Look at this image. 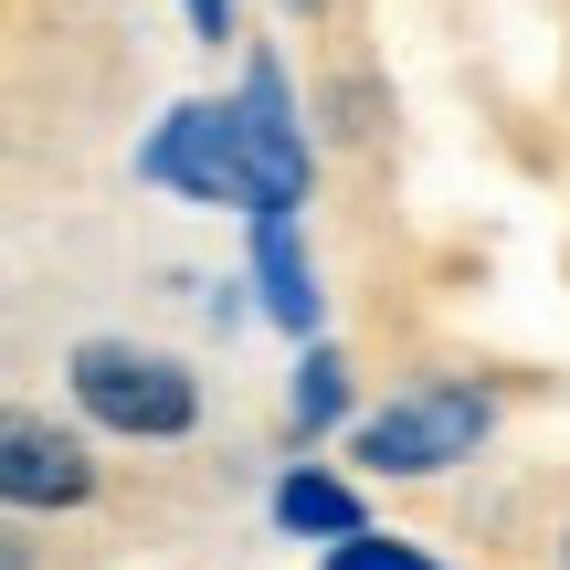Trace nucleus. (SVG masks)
Wrapping results in <instances>:
<instances>
[{"mask_svg":"<svg viewBox=\"0 0 570 570\" xmlns=\"http://www.w3.org/2000/svg\"><path fill=\"white\" fill-rule=\"evenodd\" d=\"M180 11H190V32H202V42H233V0H180Z\"/></svg>","mask_w":570,"mask_h":570,"instance_id":"nucleus-12","label":"nucleus"},{"mask_svg":"<svg viewBox=\"0 0 570 570\" xmlns=\"http://www.w3.org/2000/svg\"><path fill=\"white\" fill-rule=\"evenodd\" d=\"M0 570H42V539H32V518H0Z\"/></svg>","mask_w":570,"mask_h":570,"instance_id":"nucleus-11","label":"nucleus"},{"mask_svg":"<svg viewBox=\"0 0 570 570\" xmlns=\"http://www.w3.org/2000/svg\"><path fill=\"white\" fill-rule=\"evenodd\" d=\"M560 570H570V539H560Z\"/></svg>","mask_w":570,"mask_h":570,"instance_id":"nucleus-14","label":"nucleus"},{"mask_svg":"<svg viewBox=\"0 0 570 570\" xmlns=\"http://www.w3.org/2000/svg\"><path fill=\"white\" fill-rule=\"evenodd\" d=\"M285 11H327V0H285Z\"/></svg>","mask_w":570,"mask_h":570,"instance_id":"nucleus-13","label":"nucleus"},{"mask_svg":"<svg viewBox=\"0 0 570 570\" xmlns=\"http://www.w3.org/2000/svg\"><path fill=\"white\" fill-rule=\"evenodd\" d=\"M63 391H75V423L106 433V444H180V433H202V370L148 348V338H75Z\"/></svg>","mask_w":570,"mask_h":570,"instance_id":"nucleus-1","label":"nucleus"},{"mask_svg":"<svg viewBox=\"0 0 570 570\" xmlns=\"http://www.w3.org/2000/svg\"><path fill=\"white\" fill-rule=\"evenodd\" d=\"M265 518H275V539H317V550H327V539H360L370 529V497L348 487V475H327V465H306V454H296V465L275 475Z\"/></svg>","mask_w":570,"mask_h":570,"instance_id":"nucleus-7","label":"nucleus"},{"mask_svg":"<svg viewBox=\"0 0 570 570\" xmlns=\"http://www.w3.org/2000/svg\"><path fill=\"white\" fill-rule=\"evenodd\" d=\"M317 570H454V560H433V550H412V539H381V529H360V539H327Z\"/></svg>","mask_w":570,"mask_h":570,"instance_id":"nucleus-9","label":"nucleus"},{"mask_svg":"<svg viewBox=\"0 0 570 570\" xmlns=\"http://www.w3.org/2000/svg\"><path fill=\"white\" fill-rule=\"evenodd\" d=\"M285 423H296V444H327V433L348 423V360L327 338L296 348V381H285Z\"/></svg>","mask_w":570,"mask_h":570,"instance_id":"nucleus-8","label":"nucleus"},{"mask_svg":"<svg viewBox=\"0 0 570 570\" xmlns=\"http://www.w3.org/2000/svg\"><path fill=\"white\" fill-rule=\"evenodd\" d=\"M96 433L32 402H0V518H75L96 508Z\"/></svg>","mask_w":570,"mask_h":570,"instance_id":"nucleus-4","label":"nucleus"},{"mask_svg":"<svg viewBox=\"0 0 570 570\" xmlns=\"http://www.w3.org/2000/svg\"><path fill=\"white\" fill-rule=\"evenodd\" d=\"M138 180L148 190H180V202H202V212H244V223H265V212H275V223H296V212L275 202V180H265V159H254L233 96L169 106V117L138 138Z\"/></svg>","mask_w":570,"mask_h":570,"instance_id":"nucleus-2","label":"nucleus"},{"mask_svg":"<svg viewBox=\"0 0 570 570\" xmlns=\"http://www.w3.org/2000/svg\"><path fill=\"white\" fill-rule=\"evenodd\" d=\"M497 444V391H475V381H412V391H391L381 412H360L348 423V454H360L370 475H454V465H475V454Z\"/></svg>","mask_w":570,"mask_h":570,"instance_id":"nucleus-3","label":"nucleus"},{"mask_svg":"<svg viewBox=\"0 0 570 570\" xmlns=\"http://www.w3.org/2000/svg\"><path fill=\"white\" fill-rule=\"evenodd\" d=\"M370 106H381V85H338V138H370V127H381Z\"/></svg>","mask_w":570,"mask_h":570,"instance_id":"nucleus-10","label":"nucleus"},{"mask_svg":"<svg viewBox=\"0 0 570 570\" xmlns=\"http://www.w3.org/2000/svg\"><path fill=\"white\" fill-rule=\"evenodd\" d=\"M233 117H244L254 159H265V180H275V202H285V212H306L317 148H306V106H296V85H285V63H275V53H244V96H233Z\"/></svg>","mask_w":570,"mask_h":570,"instance_id":"nucleus-5","label":"nucleus"},{"mask_svg":"<svg viewBox=\"0 0 570 570\" xmlns=\"http://www.w3.org/2000/svg\"><path fill=\"white\" fill-rule=\"evenodd\" d=\"M244 285H254V306H265V327H285V338H327V285H317V254H306V233L296 223H254V254H244Z\"/></svg>","mask_w":570,"mask_h":570,"instance_id":"nucleus-6","label":"nucleus"}]
</instances>
